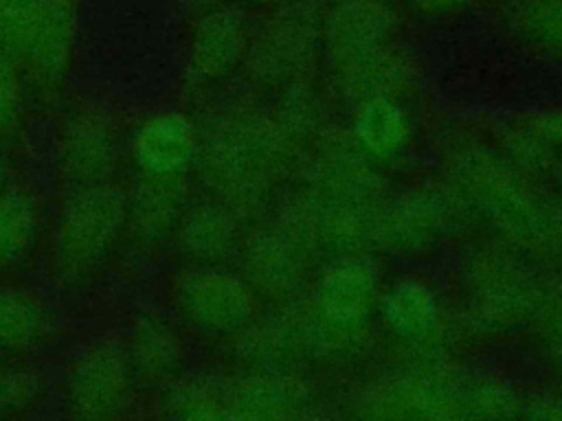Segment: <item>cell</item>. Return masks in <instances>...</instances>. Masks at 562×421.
<instances>
[{
    "mask_svg": "<svg viewBox=\"0 0 562 421\" xmlns=\"http://www.w3.org/2000/svg\"><path fill=\"white\" fill-rule=\"evenodd\" d=\"M127 228V200L108 184L83 186L59 217L55 235V263L64 281L92 276L112 254Z\"/></svg>",
    "mask_w": 562,
    "mask_h": 421,
    "instance_id": "obj_1",
    "label": "cell"
},
{
    "mask_svg": "<svg viewBox=\"0 0 562 421\" xmlns=\"http://www.w3.org/2000/svg\"><path fill=\"white\" fill-rule=\"evenodd\" d=\"M136 377L127 355L112 346L86 351L66 377V406L79 419H112L123 414L134 395Z\"/></svg>",
    "mask_w": 562,
    "mask_h": 421,
    "instance_id": "obj_2",
    "label": "cell"
},
{
    "mask_svg": "<svg viewBox=\"0 0 562 421\" xmlns=\"http://www.w3.org/2000/svg\"><path fill=\"white\" fill-rule=\"evenodd\" d=\"M176 303L182 316L206 331L239 329L252 311L246 287L224 272L198 270L180 278Z\"/></svg>",
    "mask_w": 562,
    "mask_h": 421,
    "instance_id": "obj_3",
    "label": "cell"
},
{
    "mask_svg": "<svg viewBox=\"0 0 562 421\" xmlns=\"http://www.w3.org/2000/svg\"><path fill=\"white\" fill-rule=\"evenodd\" d=\"M193 151V127L178 112H162L147 118L132 140L134 162L145 178H178L191 162Z\"/></svg>",
    "mask_w": 562,
    "mask_h": 421,
    "instance_id": "obj_4",
    "label": "cell"
},
{
    "mask_svg": "<svg viewBox=\"0 0 562 421\" xmlns=\"http://www.w3.org/2000/svg\"><path fill=\"white\" fill-rule=\"evenodd\" d=\"M66 178L83 186L105 184L114 167V138L110 125L92 114H83L68 125L61 151Z\"/></svg>",
    "mask_w": 562,
    "mask_h": 421,
    "instance_id": "obj_5",
    "label": "cell"
},
{
    "mask_svg": "<svg viewBox=\"0 0 562 421\" xmlns=\"http://www.w3.org/2000/svg\"><path fill=\"white\" fill-rule=\"evenodd\" d=\"M75 0H42V18L37 26V35L33 39L31 50L26 53V61L33 75L46 83L55 86L66 75L72 42H75Z\"/></svg>",
    "mask_w": 562,
    "mask_h": 421,
    "instance_id": "obj_6",
    "label": "cell"
},
{
    "mask_svg": "<svg viewBox=\"0 0 562 421\" xmlns=\"http://www.w3.org/2000/svg\"><path fill=\"white\" fill-rule=\"evenodd\" d=\"M125 355L136 382L158 384L176 375L182 364L184 349L169 325L145 318L136 325Z\"/></svg>",
    "mask_w": 562,
    "mask_h": 421,
    "instance_id": "obj_7",
    "label": "cell"
},
{
    "mask_svg": "<svg viewBox=\"0 0 562 421\" xmlns=\"http://www.w3.org/2000/svg\"><path fill=\"white\" fill-rule=\"evenodd\" d=\"M180 219V191L176 178H145L127 202V228L143 243L165 241Z\"/></svg>",
    "mask_w": 562,
    "mask_h": 421,
    "instance_id": "obj_8",
    "label": "cell"
},
{
    "mask_svg": "<svg viewBox=\"0 0 562 421\" xmlns=\"http://www.w3.org/2000/svg\"><path fill=\"white\" fill-rule=\"evenodd\" d=\"M48 329V311L26 292L0 289V351L20 353L37 346Z\"/></svg>",
    "mask_w": 562,
    "mask_h": 421,
    "instance_id": "obj_9",
    "label": "cell"
},
{
    "mask_svg": "<svg viewBox=\"0 0 562 421\" xmlns=\"http://www.w3.org/2000/svg\"><path fill=\"white\" fill-rule=\"evenodd\" d=\"M241 26L235 15L217 11L204 18L193 39V64L206 77L224 75L239 57Z\"/></svg>",
    "mask_w": 562,
    "mask_h": 421,
    "instance_id": "obj_10",
    "label": "cell"
},
{
    "mask_svg": "<svg viewBox=\"0 0 562 421\" xmlns=\"http://www.w3.org/2000/svg\"><path fill=\"white\" fill-rule=\"evenodd\" d=\"M371 274L360 263H342L323 285V307L338 325H353L364 318L371 303Z\"/></svg>",
    "mask_w": 562,
    "mask_h": 421,
    "instance_id": "obj_11",
    "label": "cell"
},
{
    "mask_svg": "<svg viewBox=\"0 0 562 421\" xmlns=\"http://www.w3.org/2000/svg\"><path fill=\"white\" fill-rule=\"evenodd\" d=\"M35 232L33 204L18 193H0V268L22 261L33 248Z\"/></svg>",
    "mask_w": 562,
    "mask_h": 421,
    "instance_id": "obj_12",
    "label": "cell"
},
{
    "mask_svg": "<svg viewBox=\"0 0 562 421\" xmlns=\"http://www.w3.org/2000/svg\"><path fill=\"white\" fill-rule=\"evenodd\" d=\"M384 318L402 335H426L435 325V300L419 283H400L384 298Z\"/></svg>",
    "mask_w": 562,
    "mask_h": 421,
    "instance_id": "obj_13",
    "label": "cell"
},
{
    "mask_svg": "<svg viewBox=\"0 0 562 421\" xmlns=\"http://www.w3.org/2000/svg\"><path fill=\"white\" fill-rule=\"evenodd\" d=\"M42 0H0V46L13 57H26L37 35Z\"/></svg>",
    "mask_w": 562,
    "mask_h": 421,
    "instance_id": "obj_14",
    "label": "cell"
},
{
    "mask_svg": "<svg viewBox=\"0 0 562 421\" xmlns=\"http://www.w3.org/2000/svg\"><path fill=\"white\" fill-rule=\"evenodd\" d=\"M44 399V379L26 366L0 364V417H22Z\"/></svg>",
    "mask_w": 562,
    "mask_h": 421,
    "instance_id": "obj_15",
    "label": "cell"
},
{
    "mask_svg": "<svg viewBox=\"0 0 562 421\" xmlns=\"http://www.w3.org/2000/svg\"><path fill=\"white\" fill-rule=\"evenodd\" d=\"M226 228L220 215L211 213V208H200L182 224L180 243L195 259H213L226 248Z\"/></svg>",
    "mask_w": 562,
    "mask_h": 421,
    "instance_id": "obj_16",
    "label": "cell"
},
{
    "mask_svg": "<svg viewBox=\"0 0 562 421\" xmlns=\"http://www.w3.org/2000/svg\"><path fill=\"white\" fill-rule=\"evenodd\" d=\"M358 134L371 151L375 153L393 151L404 136L402 114L386 101H373L362 112Z\"/></svg>",
    "mask_w": 562,
    "mask_h": 421,
    "instance_id": "obj_17",
    "label": "cell"
},
{
    "mask_svg": "<svg viewBox=\"0 0 562 421\" xmlns=\"http://www.w3.org/2000/svg\"><path fill=\"white\" fill-rule=\"evenodd\" d=\"M167 406L171 414L176 417H213L217 414L215 410V399L206 395L200 386H184V388H173V392L167 399Z\"/></svg>",
    "mask_w": 562,
    "mask_h": 421,
    "instance_id": "obj_18",
    "label": "cell"
},
{
    "mask_svg": "<svg viewBox=\"0 0 562 421\" xmlns=\"http://www.w3.org/2000/svg\"><path fill=\"white\" fill-rule=\"evenodd\" d=\"M15 68L13 55L0 46V127L7 125L15 110Z\"/></svg>",
    "mask_w": 562,
    "mask_h": 421,
    "instance_id": "obj_19",
    "label": "cell"
},
{
    "mask_svg": "<svg viewBox=\"0 0 562 421\" xmlns=\"http://www.w3.org/2000/svg\"><path fill=\"white\" fill-rule=\"evenodd\" d=\"M428 4H452V2H459V0H426Z\"/></svg>",
    "mask_w": 562,
    "mask_h": 421,
    "instance_id": "obj_20",
    "label": "cell"
},
{
    "mask_svg": "<svg viewBox=\"0 0 562 421\" xmlns=\"http://www.w3.org/2000/svg\"><path fill=\"white\" fill-rule=\"evenodd\" d=\"M4 180H7V173H4V167H2V162H0V189L4 186Z\"/></svg>",
    "mask_w": 562,
    "mask_h": 421,
    "instance_id": "obj_21",
    "label": "cell"
}]
</instances>
